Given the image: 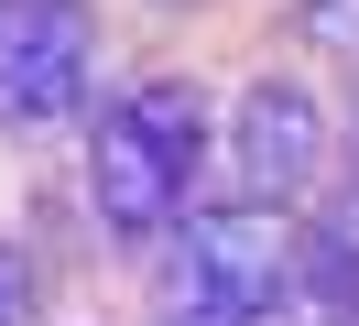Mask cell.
<instances>
[{
  "mask_svg": "<svg viewBox=\"0 0 359 326\" xmlns=\"http://www.w3.org/2000/svg\"><path fill=\"white\" fill-rule=\"evenodd\" d=\"M207 163V98L185 76H142L98 109L88 130V196H98V229L109 239H175L185 217V185Z\"/></svg>",
  "mask_w": 359,
  "mask_h": 326,
  "instance_id": "1",
  "label": "cell"
},
{
  "mask_svg": "<svg viewBox=\"0 0 359 326\" xmlns=\"http://www.w3.org/2000/svg\"><path fill=\"white\" fill-rule=\"evenodd\" d=\"M305 294V239L272 207H196L175 239H163V315L196 326H272Z\"/></svg>",
  "mask_w": 359,
  "mask_h": 326,
  "instance_id": "2",
  "label": "cell"
},
{
  "mask_svg": "<svg viewBox=\"0 0 359 326\" xmlns=\"http://www.w3.org/2000/svg\"><path fill=\"white\" fill-rule=\"evenodd\" d=\"M88 76H98L88 0H11V22H0V130L33 142V130L76 120L88 109Z\"/></svg>",
  "mask_w": 359,
  "mask_h": 326,
  "instance_id": "3",
  "label": "cell"
},
{
  "mask_svg": "<svg viewBox=\"0 0 359 326\" xmlns=\"http://www.w3.org/2000/svg\"><path fill=\"white\" fill-rule=\"evenodd\" d=\"M229 174L250 207H294L327 185V98L305 76H250L229 109Z\"/></svg>",
  "mask_w": 359,
  "mask_h": 326,
  "instance_id": "4",
  "label": "cell"
},
{
  "mask_svg": "<svg viewBox=\"0 0 359 326\" xmlns=\"http://www.w3.org/2000/svg\"><path fill=\"white\" fill-rule=\"evenodd\" d=\"M294 43H316V55L359 65V0H294Z\"/></svg>",
  "mask_w": 359,
  "mask_h": 326,
  "instance_id": "5",
  "label": "cell"
},
{
  "mask_svg": "<svg viewBox=\"0 0 359 326\" xmlns=\"http://www.w3.org/2000/svg\"><path fill=\"white\" fill-rule=\"evenodd\" d=\"M22 304H33V283H22V250H0V326H22Z\"/></svg>",
  "mask_w": 359,
  "mask_h": 326,
  "instance_id": "6",
  "label": "cell"
},
{
  "mask_svg": "<svg viewBox=\"0 0 359 326\" xmlns=\"http://www.w3.org/2000/svg\"><path fill=\"white\" fill-rule=\"evenodd\" d=\"M153 326H196V315H153Z\"/></svg>",
  "mask_w": 359,
  "mask_h": 326,
  "instance_id": "7",
  "label": "cell"
},
{
  "mask_svg": "<svg viewBox=\"0 0 359 326\" xmlns=\"http://www.w3.org/2000/svg\"><path fill=\"white\" fill-rule=\"evenodd\" d=\"M0 22H11V0H0Z\"/></svg>",
  "mask_w": 359,
  "mask_h": 326,
  "instance_id": "8",
  "label": "cell"
},
{
  "mask_svg": "<svg viewBox=\"0 0 359 326\" xmlns=\"http://www.w3.org/2000/svg\"><path fill=\"white\" fill-rule=\"evenodd\" d=\"M163 11H185V0H163Z\"/></svg>",
  "mask_w": 359,
  "mask_h": 326,
  "instance_id": "9",
  "label": "cell"
}]
</instances>
